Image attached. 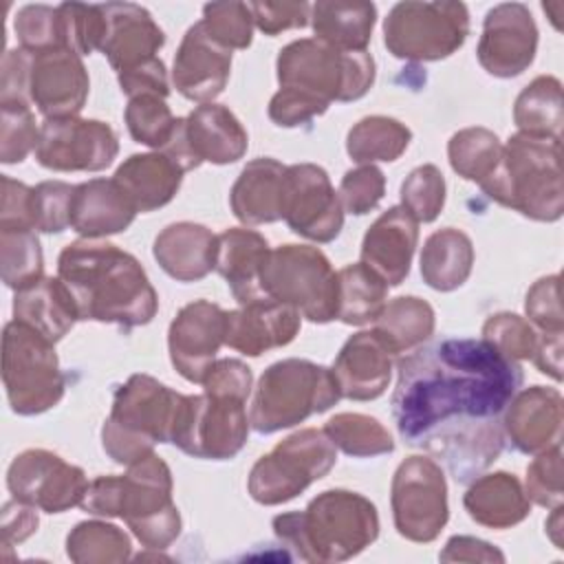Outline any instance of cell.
I'll use <instances>...</instances> for the list:
<instances>
[{
    "label": "cell",
    "instance_id": "39",
    "mask_svg": "<svg viewBox=\"0 0 564 564\" xmlns=\"http://www.w3.org/2000/svg\"><path fill=\"white\" fill-rule=\"evenodd\" d=\"M513 121L520 132L560 139L562 128V84L557 77H535L516 99Z\"/></svg>",
    "mask_w": 564,
    "mask_h": 564
},
{
    "label": "cell",
    "instance_id": "25",
    "mask_svg": "<svg viewBox=\"0 0 564 564\" xmlns=\"http://www.w3.org/2000/svg\"><path fill=\"white\" fill-rule=\"evenodd\" d=\"M300 330V313L273 300L225 311V344L242 355L260 357L271 348L286 346Z\"/></svg>",
    "mask_w": 564,
    "mask_h": 564
},
{
    "label": "cell",
    "instance_id": "52",
    "mask_svg": "<svg viewBox=\"0 0 564 564\" xmlns=\"http://www.w3.org/2000/svg\"><path fill=\"white\" fill-rule=\"evenodd\" d=\"M482 339L516 361L531 359L538 346V333L529 322L513 313L491 315L482 326Z\"/></svg>",
    "mask_w": 564,
    "mask_h": 564
},
{
    "label": "cell",
    "instance_id": "28",
    "mask_svg": "<svg viewBox=\"0 0 564 564\" xmlns=\"http://www.w3.org/2000/svg\"><path fill=\"white\" fill-rule=\"evenodd\" d=\"M269 251L264 236L253 229L231 227L216 236L214 269L227 280L234 297L242 306L267 300L260 291V273Z\"/></svg>",
    "mask_w": 564,
    "mask_h": 564
},
{
    "label": "cell",
    "instance_id": "18",
    "mask_svg": "<svg viewBox=\"0 0 564 564\" xmlns=\"http://www.w3.org/2000/svg\"><path fill=\"white\" fill-rule=\"evenodd\" d=\"M11 496L46 513H62L82 505L86 474L48 449H26L13 458L7 471Z\"/></svg>",
    "mask_w": 564,
    "mask_h": 564
},
{
    "label": "cell",
    "instance_id": "34",
    "mask_svg": "<svg viewBox=\"0 0 564 564\" xmlns=\"http://www.w3.org/2000/svg\"><path fill=\"white\" fill-rule=\"evenodd\" d=\"M463 502L471 520L491 529H509L522 522L531 509L520 480L507 471L474 478Z\"/></svg>",
    "mask_w": 564,
    "mask_h": 564
},
{
    "label": "cell",
    "instance_id": "12",
    "mask_svg": "<svg viewBox=\"0 0 564 564\" xmlns=\"http://www.w3.org/2000/svg\"><path fill=\"white\" fill-rule=\"evenodd\" d=\"M335 463L337 452L324 430H300L258 458L247 487L256 502L280 505L324 478Z\"/></svg>",
    "mask_w": 564,
    "mask_h": 564
},
{
    "label": "cell",
    "instance_id": "60",
    "mask_svg": "<svg viewBox=\"0 0 564 564\" xmlns=\"http://www.w3.org/2000/svg\"><path fill=\"white\" fill-rule=\"evenodd\" d=\"M29 64L31 53L24 48L7 51L2 59L0 104H31L29 99Z\"/></svg>",
    "mask_w": 564,
    "mask_h": 564
},
{
    "label": "cell",
    "instance_id": "23",
    "mask_svg": "<svg viewBox=\"0 0 564 564\" xmlns=\"http://www.w3.org/2000/svg\"><path fill=\"white\" fill-rule=\"evenodd\" d=\"M231 51L214 42L200 22L187 29L174 57L172 82L176 90L192 101H212L229 79Z\"/></svg>",
    "mask_w": 564,
    "mask_h": 564
},
{
    "label": "cell",
    "instance_id": "31",
    "mask_svg": "<svg viewBox=\"0 0 564 564\" xmlns=\"http://www.w3.org/2000/svg\"><path fill=\"white\" fill-rule=\"evenodd\" d=\"M112 178L134 209L143 214L159 209L174 198L183 181V170L167 154L150 152L126 159Z\"/></svg>",
    "mask_w": 564,
    "mask_h": 564
},
{
    "label": "cell",
    "instance_id": "30",
    "mask_svg": "<svg viewBox=\"0 0 564 564\" xmlns=\"http://www.w3.org/2000/svg\"><path fill=\"white\" fill-rule=\"evenodd\" d=\"M152 253L170 278L196 282L214 269L216 236L196 223H174L156 236Z\"/></svg>",
    "mask_w": 564,
    "mask_h": 564
},
{
    "label": "cell",
    "instance_id": "50",
    "mask_svg": "<svg viewBox=\"0 0 564 564\" xmlns=\"http://www.w3.org/2000/svg\"><path fill=\"white\" fill-rule=\"evenodd\" d=\"M75 185L62 181H44L31 189V218L35 231L59 234L70 227Z\"/></svg>",
    "mask_w": 564,
    "mask_h": 564
},
{
    "label": "cell",
    "instance_id": "19",
    "mask_svg": "<svg viewBox=\"0 0 564 564\" xmlns=\"http://www.w3.org/2000/svg\"><path fill=\"white\" fill-rule=\"evenodd\" d=\"M538 26L527 4L502 2L487 11L478 42V62L494 77H516L535 57Z\"/></svg>",
    "mask_w": 564,
    "mask_h": 564
},
{
    "label": "cell",
    "instance_id": "51",
    "mask_svg": "<svg viewBox=\"0 0 564 564\" xmlns=\"http://www.w3.org/2000/svg\"><path fill=\"white\" fill-rule=\"evenodd\" d=\"M2 130H0V161L20 163L31 150H35L40 130L29 104H0Z\"/></svg>",
    "mask_w": 564,
    "mask_h": 564
},
{
    "label": "cell",
    "instance_id": "16",
    "mask_svg": "<svg viewBox=\"0 0 564 564\" xmlns=\"http://www.w3.org/2000/svg\"><path fill=\"white\" fill-rule=\"evenodd\" d=\"M117 152L119 141L108 123L79 117L46 119L35 145L37 163L55 172H99Z\"/></svg>",
    "mask_w": 564,
    "mask_h": 564
},
{
    "label": "cell",
    "instance_id": "29",
    "mask_svg": "<svg viewBox=\"0 0 564 564\" xmlns=\"http://www.w3.org/2000/svg\"><path fill=\"white\" fill-rule=\"evenodd\" d=\"M134 216V205L115 183V178H93L75 185L70 227L79 236L95 240L108 234L126 231Z\"/></svg>",
    "mask_w": 564,
    "mask_h": 564
},
{
    "label": "cell",
    "instance_id": "36",
    "mask_svg": "<svg viewBox=\"0 0 564 564\" xmlns=\"http://www.w3.org/2000/svg\"><path fill=\"white\" fill-rule=\"evenodd\" d=\"M474 245L467 234L445 227L434 231L421 253V275L436 291L458 289L471 273Z\"/></svg>",
    "mask_w": 564,
    "mask_h": 564
},
{
    "label": "cell",
    "instance_id": "47",
    "mask_svg": "<svg viewBox=\"0 0 564 564\" xmlns=\"http://www.w3.org/2000/svg\"><path fill=\"white\" fill-rule=\"evenodd\" d=\"M200 26L220 46L247 48L253 37V18L245 2H209L203 7Z\"/></svg>",
    "mask_w": 564,
    "mask_h": 564
},
{
    "label": "cell",
    "instance_id": "32",
    "mask_svg": "<svg viewBox=\"0 0 564 564\" xmlns=\"http://www.w3.org/2000/svg\"><path fill=\"white\" fill-rule=\"evenodd\" d=\"M13 319L35 328L53 344L79 319L77 306L59 278H40L15 291Z\"/></svg>",
    "mask_w": 564,
    "mask_h": 564
},
{
    "label": "cell",
    "instance_id": "17",
    "mask_svg": "<svg viewBox=\"0 0 564 564\" xmlns=\"http://www.w3.org/2000/svg\"><path fill=\"white\" fill-rule=\"evenodd\" d=\"M280 214L291 231L330 242L344 225V207L335 194L326 170L313 163H295L284 170Z\"/></svg>",
    "mask_w": 564,
    "mask_h": 564
},
{
    "label": "cell",
    "instance_id": "61",
    "mask_svg": "<svg viewBox=\"0 0 564 564\" xmlns=\"http://www.w3.org/2000/svg\"><path fill=\"white\" fill-rule=\"evenodd\" d=\"M37 529V513L31 505L20 502L13 498V502H7L2 509V540L4 546L11 542L26 540Z\"/></svg>",
    "mask_w": 564,
    "mask_h": 564
},
{
    "label": "cell",
    "instance_id": "37",
    "mask_svg": "<svg viewBox=\"0 0 564 564\" xmlns=\"http://www.w3.org/2000/svg\"><path fill=\"white\" fill-rule=\"evenodd\" d=\"M388 284L364 262L337 271V319L350 326L375 322L388 304Z\"/></svg>",
    "mask_w": 564,
    "mask_h": 564
},
{
    "label": "cell",
    "instance_id": "35",
    "mask_svg": "<svg viewBox=\"0 0 564 564\" xmlns=\"http://www.w3.org/2000/svg\"><path fill=\"white\" fill-rule=\"evenodd\" d=\"M377 22L372 2L322 0L311 4L315 37L339 51H366Z\"/></svg>",
    "mask_w": 564,
    "mask_h": 564
},
{
    "label": "cell",
    "instance_id": "2",
    "mask_svg": "<svg viewBox=\"0 0 564 564\" xmlns=\"http://www.w3.org/2000/svg\"><path fill=\"white\" fill-rule=\"evenodd\" d=\"M57 278L79 319L134 328L152 322L159 297L139 260L110 242L75 240L57 258Z\"/></svg>",
    "mask_w": 564,
    "mask_h": 564
},
{
    "label": "cell",
    "instance_id": "40",
    "mask_svg": "<svg viewBox=\"0 0 564 564\" xmlns=\"http://www.w3.org/2000/svg\"><path fill=\"white\" fill-rule=\"evenodd\" d=\"M410 139L412 132L405 123L392 117L372 115L350 128L346 150L357 163L397 161L410 145Z\"/></svg>",
    "mask_w": 564,
    "mask_h": 564
},
{
    "label": "cell",
    "instance_id": "58",
    "mask_svg": "<svg viewBox=\"0 0 564 564\" xmlns=\"http://www.w3.org/2000/svg\"><path fill=\"white\" fill-rule=\"evenodd\" d=\"M205 392L227 394L247 401L251 392V370L238 359H218L203 379Z\"/></svg>",
    "mask_w": 564,
    "mask_h": 564
},
{
    "label": "cell",
    "instance_id": "26",
    "mask_svg": "<svg viewBox=\"0 0 564 564\" xmlns=\"http://www.w3.org/2000/svg\"><path fill=\"white\" fill-rule=\"evenodd\" d=\"M419 240V223L397 205L383 212L366 231L361 262L372 269L388 286H399L410 273V262Z\"/></svg>",
    "mask_w": 564,
    "mask_h": 564
},
{
    "label": "cell",
    "instance_id": "27",
    "mask_svg": "<svg viewBox=\"0 0 564 564\" xmlns=\"http://www.w3.org/2000/svg\"><path fill=\"white\" fill-rule=\"evenodd\" d=\"M394 352L375 330L352 335L339 350L333 375L341 397L355 401H372L381 397L390 383Z\"/></svg>",
    "mask_w": 564,
    "mask_h": 564
},
{
    "label": "cell",
    "instance_id": "49",
    "mask_svg": "<svg viewBox=\"0 0 564 564\" xmlns=\"http://www.w3.org/2000/svg\"><path fill=\"white\" fill-rule=\"evenodd\" d=\"M20 48L29 53H42L48 48H64L57 7L24 4L13 20Z\"/></svg>",
    "mask_w": 564,
    "mask_h": 564
},
{
    "label": "cell",
    "instance_id": "14",
    "mask_svg": "<svg viewBox=\"0 0 564 564\" xmlns=\"http://www.w3.org/2000/svg\"><path fill=\"white\" fill-rule=\"evenodd\" d=\"M397 531L412 542H432L447 522V485L434 458L410 456L392 478Z\"/></svg>",
    "mask_w": 564,
    "mask_h": 564
},
{
    "label": "cell",
    "instance_id": "43",
    "mask_svg": "<svg viewBox=\"0 0 564 564\" xmlns=\"http://www.w3.org/2000/svg\"><path fill=\"white\" fill-rule=\"evenodd\" d=\"M2 280L11 289H22L42 278V249L33 229H0Z\"/></svg>",
    "mask_w": 564,
    "mask_h": 564
},
{
    "label": "cell",
    "instance_id": "20",
    "mask_svg": "<svg viewBox=\"0 0 564 564\" xmlns=\"http://www.w3.org/2000/svg\"><path fill=\"white\" fill-rule=\"evenodd\" d=\"M223 344L225 311L214 302H189L176 313V317L170 324V359L178 375L192 383H203Z\"/></svg>",
    "mask_w": 564,
    "mask_h": 564
},
{
    "label": "cell",
    "instance_id": "13",
    "mask_svg": "<svg viewBox=\"0 0 564 564\" xmlns=\"http://www.w3.org/2000/svg\"><path fill=\"white\" fill-rule=\"evenodd\" d=\"M245 401L227 394H183L172 443L189 456L227 460L247 443Z\"/></svg>",
    "mask_w": 564,
    "mask_h": 564
},
{
    "label": "cell",
    "instance_id": "38",
    "mask_svg": "<svg viewBox=\"0 0 564 564\" xmlns=\"http://www.w3.org/2000/svg\"><path fill=\"white\" fill-rule=\"evenodd\" d=\"M375 333L388 344L394 355L412 352L423 346L434 333L432 306L414 295L388 302L375 319Z\"/></svg>",
    "mask_w": 564,
    "mask_h": 564
},
{
    "label": "cell",
    "instance_id": "46",
    "mask_svg": "<svg viewBox=\"0 0 564 564\" xmlns=\"http://www.w3.org/2000/svg\"><path fill=\"white\" fill-rule=\"evenodd\" d=\"M57 13L64 48H70L77 55H90L95 48H101L106 33V15L101 4L64 2L57 7Z\"/></svg>",
    "mask_w": 564,
    "mask_h": 564
},
{
    "label": "cell",
    "instance_id": "6",
    "mask_svg": "<svg viewBox=\"0 0 564 564\" xmlns=\"http://www.w3.org/2000/svg\"><path fill=\"white\" fill-rule=\"evenodd\" d=\"M183 394L152 379L132 375L117 392L101 427L104 452L119 465L152 454L156 443H172Z\"/></svg>",
    "mask_w": 564,
    "mask_h": 564
},
{
    "label": "cell",
    "instance_id": "57",
    "mask_svg": "<svg viewBox=\"0 0 564 564\" xmlns=\"http://www.w3.org/2000/svg\"><path fill=\"white\" fill-rule=\"evenodd\" d=\"M326 104L302 95L297 90H289V88H280L271 104H269V117L275 126L282 128H295L302 123H308L311 119L319 117L326 112Z\"/></svg>",
    "mask_w": 564,
    "mask_h": 564
},
{
    "label": "cell",
    "instance_id": "55",
    "mask_svg": "<svg viewBox=\"0 0 564 564\" xmlns=\"http://www.w3.org/2000/svg\"><path fill=\"white\" fill-rule=\"evenodd\" d=\"M253 26L264 35H278L289 29H302L311 22L308 2H249Z\"/></svg>",
    "mask_w": 564,
    "mask_h": 564
},
{
    "label": "cell",
    "instance_id": "48",
    "mask_svg": "<svg viewBox=\"0 0 564 564\" xmlns=\"http://www.w3.org/2000/svg\"><path fill=\"white\" fill-rule=\"evenodd\" d=\"M445 203V178L436 165H421L410 172L401 185V207L416 223H432Z\"/></svg>",
    "mask_w": 564,
    "mask_h": 564
},
{
    "label": "cell",
    "instance_id": "41",
    "mask_svg": "<svg viewBox=\"0 0 564 564\" xmlns=\"http://www.w3.org/2000/svg\"><path fill=\"white\" fill-rule=\"evenodd\" d=\"M447 154L458 176L482 185L496 170L502 145L487 128H465L449 139Z\"/></svg>",
    "mask_w": 564,
    "mask_h": 564
},
{
    "label": "cell",
    "instance_id": "9",
    "mask_svg": "<svg viewBox=\"0 0 564 564\" xmlns=\"http://www.w3.org/2000/svg\"><path fill=\"white\" fill-rule=\"evenodd\" d=\"M260 291L267 300L286 304L311 322L337 319V273L315 247L271 249L260 273Z\"/></svg>",
    "mask_w": 564,
    "mask_h": 564
},
{
    "label": "cell",
    "instance_id": "8",
    "mask_svg": "<svg viewBox=\"0 0 564 564\" xmlns=\"http://www.w3.org/2000/svg\"><path fill=\"white\" fill-rule=\"evenodd\" d=\"M339 399L341 392L330 368L308 359H282L262 372L249 421L258 434H273L326 412Z\"/></svg>",
    "mask_w": 564,
    "mask_h": 564
},
{
    "label": "cell",
    "instance_id": "33",
    "mask_svg": "<svg viewBox=\"0 0 564 564\" xmlns=\"http://www.w3.org/2000/svg\"><path fill=\"white\" fill-rule=\"evenodd\" d=\"M284 170L286 165L269 156L247 163L231 187L234 216L247 225L280 220Z\"/></svg>",
    "mask_w": 564,
    "mask_h": 564
},
{
    "label": "cell",
    "instance_id": "1",
    "mask_svg": "<svg viewBox=\"0 0 564 564\" xmlns=\"http://www.w3.org/2000/svg\"><path fill=\"white\" fill-rule=\"evenodd\" d=\"M520 386V364L487 339L445 337L399 361L392 419L405 445L469 482L500 456L505 410Z\"/></svg>",
    "mask_w": 564,
    "mask_h": 564
},
{
    "label": "cell",
    "instance_id": "42",
    "mask_svg": "<svg viewBox=\"0 0 564 564\" xmlns=\"http://www.w3.org/2000/svg\"><path fill=\"white\" fill-rule=\"evenodd\" d=\"M324 432L333 441V445L346 452L348 456L366 458V456L390 454L394 449V441L390 432L377 419L366 414H357V412L335 414L324 425Z\"/></svg>",
    "mask_w": 564,
    "mask_h": 564
},
{
    "label": "cell",
    "instance_id": "11",
    "mask_svg": "<svg viewBox=\"0 0 564 564\" xmlns=\"http://www.w3.org/2000/svg\"><path fill=\"white\" fill-rule=\"evenodd\" d=\"M469 35L463 2H397L383 22V44L410 62H436L458 51Z\"/></svg>",
    "mask_w": 564,
    "mask_h": 564
},
{
    "label": "cell",
    "instance_id": "62",
    "mask_svg": "<svg viewBox=\"0 0 564 564\" xmlns=\"http://www.w3.org/2000/svg\"><path fill=\"white\" fill-rule=\"evenodd\" d=\"M531 359L540 372L562 381V333L538 335V346Z\"/></svg>",
    "mask_w": 564,
    "mask_h": 564
},
{
    "label": "cell",
    "instance_id": "21",
    "mask_svg": "<svg viewBox=\"0 0 564 564\" xmlns=\"http://www.w3.org/2000/svg\"><path fill=\"white\" fill-rule=\"evenodd\" d=\"M88 97V73L70 48L31 53L29 99L46 119L77 117Z\"/></svg>",
    "mask_w": 564,
    "mask_h": 564
},
{
    "label": "cell",
    "instance_id": "45",
    "mask_svg": "<svg viewBox=\"0 0 564 564\" xmlns=\"http://www.w3.org/2000/svg\"><path fill=\"white\" fill-rule=\"evenodd\" d=\"M68 557L75 562H110V560H126L130 555V540L128 535L106 522H79L66 540Z\"/></svg>",
    "mask_w": 564,
    "mask_h": 564
},
{
    "label": "cell",
    "instance_id": "15",
    "mask_svg": "<svg viewBox=\"0 0 564 564\" xmlns=\"http://www.w3.org/2000/svg\"><path fill=\"white\" fill-rule=\"evenodd\" d=\"M249 139L236 115L220 104H200L185 119L176 121L170 143L161 150L183 172L203 161L225 165L242 159Z\"/></svg>",
    "mask_w": 564,
    "mask_h": 564
},
{
    "label": "cell",
    "instance_id": "10",
    "mask_svg": "<svg viewBox=\"0 0 564 564\" xmlns=\"http://www.w3.org/2000/svg\"><path fill=\"white\" fill-rule=\"evenodd\" d=\"M2 381L15 414L33 416L55 408L64 394V377L53 341L18 319L9 322L2 337Z\"/></svg>",
    "mask_w": 564,
    "mask_h": 564
},
{
    "label": "cell",
    "instance_id": "7",
    "mask_svg": "<svg viewBox=\"0 0 564 564\" xmlns=\"http://www.w3.org/2000/svg\"><path fill=\"white\" fill-rule=\"evenodd\" d=\"M280 88L297 90L322 104L355 101L375 82V59L368 51H339L317 37H302L278 53Z\"/></svg>",
    "mask_w": 564,
    "mask_h": 564
},
{
    "label": "cell",
    "instance_id": "5",
    "mask_svg": "<svg viewBox=\"0 0 564 564\" xmlns=\"http://www.w3.org/2000/svg\"><path fill=\"white\" fill-rule=\"evenodd\" d=\"M480 189L491 200L527 218L544 223L557 220L564 212L560 139L527 132L513 134Z\"/></svg>",
    "mask_w": 564,
    "mask_h": 564
},
{
    "label": "cell",
    "instance_id": "54",
    "mask_svg": "<svg viewBox=\"0 0 564 564\" xmlns=\"http://www.w3.org/2000/svg\"><path fill=\"white\" fill-rule=\"evenodd\" d=\"M527 496L540 507L562 505V447L540 452L527 467Z\"/></svg>",
    "mask_w": 564,
    "mask_h": 564
},
{
    "label": "cell",
    "instance_id": "59",
    "mask_svg": "<svg viewBox=\"0 0 564 564\" xmlns=\"http://www.w3.org/2000/svg\"><path fill=\"white\" fill-rule=\"evenodd\" d=\"M31 189L29 185L13 181L11 176H2V212H0V229H33L31 218Z\"/></svg>",
    "mask_w": 564,
    "mask_h": 564
},
{
    "label": "cell",
    "instance_id": "3",
    "mask_svg": "<svg viewBox=\"0 0 564 564\" xmlns=\"http://www.w3.org/2000/svg\"><path fill=\"white\" fill-rule=\"evenodd\" d=\"M128 467L126 476H99L88 482L79 507L95 516H119L145 546L165 549L181 531L170 467L154 452Z\"/></svg>",
    "mask_w": 564,
    "mask_h": 564
},
{
    "label": "cell",
    "instance_id": "22",
    "mask_svg": "<svg viewBox=\"0 0 564 564\" xmlns=\"http://www.w3.org/2000/svg\"><path fill=\"white\" fill-rule=\"evenodd\" d=\"M106 33L101 53L119 75H126L152 59L165 44L163 29L154 22L150 11L134 2H106Z\"/></svg>",
    "mask_w": 564,
    "mask_h": 564
},
{
    "label": "cell",
    "instance_id": "4",
    "mask_svg": "<svg viewBox=\"0 0 564 564\" xmlns=\"http://www.w3.org/2000/svg\"><path fill=\"white\" fill-rule=\"evenodd\" d=\"M273 531L306 562H339L377 540L379 516L368 498L328 489L304 511L275 516Z\"/></svg>",
    "mask_w": 564,
    "mask_h": 564
},
{
    "label": "cell",
    "instance_id": "44",
    "mask_svg": "<svg viewBox=\"0 0 564 564\" xmlns=\"http://www.w3.org/2000/svg\"><path fill=\"white\" fill-rule=\"evenodd\" d=\"M176 121L178 119H174L170 106L159 95H137L128 101L126 126L137 143L163 150L174 134Z\"/></svg>",
    "mask_w": 564,
    "mask_h": 564
},
{
    "label": "cell",
    "instance_id": "53",
    "mask_svg": "<svg viewBox=\"0 0 564 564\" xmlns=\"http://www.w3.org/2000/svg\"><path fill=\"white\" fill-rule=\"evenodd\" d=\"M386 192L383 172L368 163L355 170H348L339 183L341 207L355 216H364L379 205Z\"/></svg>",
    "mask_w": 564,
    "mask_h": 564
},
{
    "label": "cell",
    "instance_id": "24",
    "mask_svg": "<svg viewBox=\"0 0 564 564\" xmlns=\"http://www.w3.org/2000/svg\"><path fill=\"white\" fill-rule=\"evenodd\" d=\"M502 427L513 447L524 454H540L560 445L562 394L544 386L516 392L505 410Z\"/></svg>",
    "mask_w": 564,
    "mask_h": 564
},
{
    "label": "cell",
    "instance_id": "56",
    "mask_svg": "<svg viewBox=\"0 0 564 564\" xmlns=\"http://www.w3.org/2000/svg\"><path fill=\"white\" fill-rule=\"evenodd\" d=\"M527 315L542 333H562V308H560V278H540L527 293Z\"/></svg>",
    "mask_w": 564,
    "mask_h": 564
}]
</instances>
